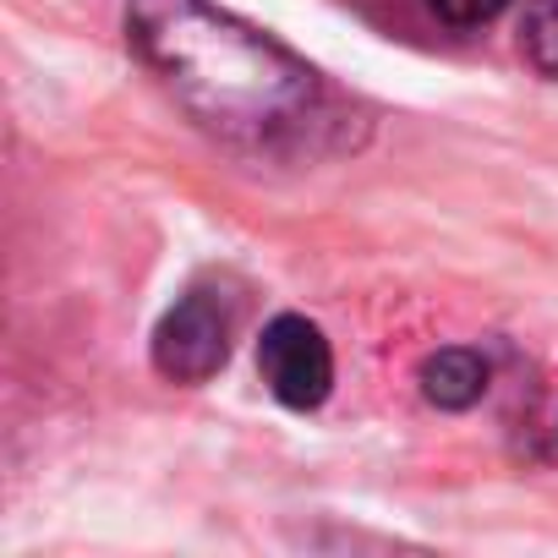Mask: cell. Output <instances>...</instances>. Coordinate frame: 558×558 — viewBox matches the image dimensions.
Listing matches in <instances>:
<instances>
[{"label":"cell","mask_w":558,"mask_h":558,"mask_svg":"<svg viewBox=\"0 0 558 558\" xmlns=\"http://www.w3.org/2000/svg\"><path fill=\"white\" fill-rule=\"evenodd\" d=\"M126 39L175 105L235 148L291 154L329 132L318 72L208 0H126Z\"/></svg>","instance_id":"6da1fadb"},{"label":"cell","mask_w":558,"mask_h":558,"mask_svg":"<svg viewBox=\"0 0 558 558\" xmlns=\"http://www.w3.org/2000/svg\"><path fill=\"white\" fill-rule=\"evenodd\" d=\"M422 395L438 405V411H471L482 395H487V362L465 345H449V351H433L422 362Z\"/></svg>","instance_id":"277c9868"},{"label":"cell","mask_w":558,"mask_h":558,"mask_svg":"<svg viewBox=\"0 0 558 558\" xmlns=\"http://www.w3.org/2000/svg\"><path fill=\"white\" fill-rule=\"evenodd\" d=\"M230 335H235V296L225 291H186L154 329V367L170 384H208L225 356H230Z\"/></svg>","instance_id":"7a4b0ae2"},{"label":"cell","mask_w":558,"mask_h":558,"mask_svg":"<svg viewBox=\"0 0 558 558\" xmlns=\"http://www.w3.org/2000/svg\"><path fill=\"white\" fill-rule=\"evenodd\" d=\"M520 50L542 77H558V0H525Z\"/></svg>","instance_id":"5b68a950"},{"label":"cell","mask_w":558,"mask_h":558,"mask_svg":"<svg viewBox=\"0 0 558 558\" xmlns=\"http://www.w3.org/2000/svg\"><path fill=\"white\" fill-rule=\"evenodd\" d=\"M433 7V17H444L449 28H482V23H493L509 0H427Z\"/></svg>","instance_id":"8992f818"},{"label":"cell","mask_w":558,"mask_h":558,"mask_svg":"<svg viewBox=\"0 0 558 558\" xmlns=\"http://www.w3.org/2000/svg\"><path fill=\"white\" fill-rule=\"evenodd\" d=\"M257 373L279 405L318 411L335 389V351L318 324H307L302 313H279L257 340Z\"/></svg>","instance_id":"3957f363"}]
</instances>
